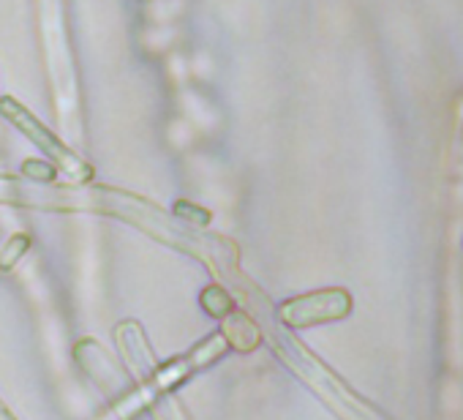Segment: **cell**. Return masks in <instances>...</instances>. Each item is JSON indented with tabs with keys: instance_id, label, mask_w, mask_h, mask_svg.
<instances>
[{
	"instance_id": "8",
	"label": "cell",
	"mask_w": 463,
	"mask_h": 420,
	"mask_svg": "<svg viewBox=\"0 0 463 420\" xmlns=\"http://www.w3.org/2000/svg\"><path fill=\"white\" fill-rule=\"evenodd\" d=\"M180 210H188V222H194V224H207L210 222V214H207V210H202V207H194V205H188V202H180L177 205Z\"/></svg>"
},
{
	"instance_id": "3",
	"label": "cell",
	"mask_w": 463,
	"mask_h": 420,
	"mask_svg": "<svg viewBox=\"0 0 463 420\" xmlns=\"http://www.w3.org/2000/svg\"><path fill=\"white\" fill-rule=\"evenodd\" d=\"M352 311V295L341 287H327V290H314L298 298H289L279 306V320L287 328H314L325 322H338L349 317Z\"/></svg>"
},
{
	"instance_id": "1",
	"label": "cell",
	"mask_w": 463,
	"mask_h": 420,
	"mask_svg": "<svg viewBox=\"0 0 463 420\" xmlns=\"http://www.w3.org/2000/svg\"><path fill=\"white\" fill-rule=\"evenodd\" d=\"M0 205H17L33 210H50V214H101V188L77 191L58 188L52 183H36L23 175H0Z\"/></svg>"
},
{
	"instance_id": "2",
	"label": "cell",
	"mask_w": 463,
	"mask_h": 420,
	"mask_svg": "<svg viewBox=\"0 0 463 420\" xmlns=\"http://www.w3.org/2000/svg\"><path fill=\"white\" fill-rule=\"evenodd\" d=\"M0 115H4L9 123H14L52 164H55V169L58 172H63L66 177H69V183L71 186H82L85 180H90L93 177V167L88 164V161H82L69 145H63L33 112H28L17 99H12V96H4L0 99Z\"/></svg>"
},
{
	"instance_id": "6",
	"label": "cell",
	"mask_w": 463,
	"mask_h": 420,
	"mask_svg": "<svg viewBox=\"0 0 463 420\" xmlns=\"http://www.w3.org/2000/svg\"><path fill=\"white\" fill-rule=\"evenodd\" d=\"M31 249V238L28 235H12L4 246H0V271H12L20 260H23V254Z\"/></svg>"
},
{
	"instance_id": "4",
	"label": "cell",
	"mask_w": 463,
	"mask_h": 420,
	"mask_svg": "<svg viewBox=\"0 0 463 420\" xmlns=\"http://www.w3.org/2000/svg\"><path fill=\"white\" fill-rule=\"evenodd\" d=\"M221 333L226 336V341H229L232 349H241V352H251V349H257L260 341H262L260 328H257L243 311H232L229 317H223Z\"/></svg>"
},
{
	"instance_id": "5",
	"label": "cell",
	"mask_w": 463,
	"mask_h": 420,
	"mask_svg": "<svg viewBox=\"0 0 463 420\" xmlns=\"http://www.w3.org/2000/svg\"><path fill=\"white\" fill-rule=\"evenodd\" d=\"M199 303H202V309H204L210 317H215V320H223V317H229L232 311H235V303H232L229 292H226L223 287H218V284H210L207 290H202Z\"/></svg>"
},
{
	"instance_id": "7",
	"label": "cell",
	"mask_w": 463,
	"mask_h": 420,
	"mask_svg": "<svg viewBox=\"0 0 463 420\" xmlns=\"http://www.w3.org/2000/svg\"><path fill=\"white\" fill-rule=\"evenodd\" d=\"M23 177L36 180V183H52L58 177V169H55V164H44V161L31 158L23 164Z\"/></svg>"
}]
</instances>
